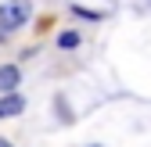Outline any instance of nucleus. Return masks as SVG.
I'll use <instances>...</instances> for the list:
<instances>
[{
  "instance_id": "f257e3e1",
  "label": "nucleus",
  "mask_w": 151,
  "mask_h": 147,
  "mask_svg": "<svg viewBox=\"0 0 151 147\" xmlns=\"http://www.w3.org/2000/svg\"><path fill=\"white\" fill-rule=\"evenodd\" d=\"M29 0H11V4H0V32H11V29H22L29 22Z\"/></svg>"
},
{
  "instance_id": "f03ea898",
  "label": "nucleus",
  "mask_w": 151,
  "mask_h": 147,
  "mask_svg": "<svg viewBox=\"0 0 151 147\" xmlns=\"http://www.w3.org/2000/svg\"><path fill=\"white\" fill-rule=\"evenodd\" d=\"M18 83H22V72H18V65H0V93H14Z\"/></svg>"
},
{
  "instance_id": "7ed1b4c3",
  "label": "nucleus",
  "mask_w": 151,
  "mask_h": 147,
  "mask_svg": "<svg viewBox=\"0 0 151 147\" xmlns=\"http://www.w3.org/2000/svg\"><path fill=\"white\" fill-rule=\"evenodd\" d=\"M22 111H25V101L18 97V93L0 97V118H14V115H22Z\"/></svg>"
},
{
  "instance_id": "20e7f679",
  "label": "nucleus",
  "mask_w": 151,
  "mask_h": 147,
  "mask_svg": "<svg viewBox=\"0 0 151 147\" xmlns=\"http://www.w3.org/2000/svg\"><path fill=\"white\" fill-rule=\"evenodd\" d=\"M58 47H65V50L79 47V32H61V36H58Z\"/></svg>"
},
{
  "instance_id": "39448f33",
  "label": "nucleus",
  "mask_w": 151,
  "mask_h": 147,
  "mask_svg": "<svg viewBox=\"0 0 151 147\" xmlns=\"http://www.w3.org/2000/svg\"><path fill=\"white\" fill-rule=\"evenodd\" d=\"M0 147H11V143H7V140H0Z\"/></svg>"
},
{
  "instance_id": "423d86ee",
  "label": "nucleus",
  "mask_w": 151,
  "mask_h": 147,
  "mask_svg": "<svg viewBox=\"0 0 151 147\" xmlns=\"http://www.w3.org/2000/svg\"><path fill=\"white\" fill-rule=\"evenodd\" d=\"M0 43H4V32H0Z\"/></svg>"
}]
</instances>
